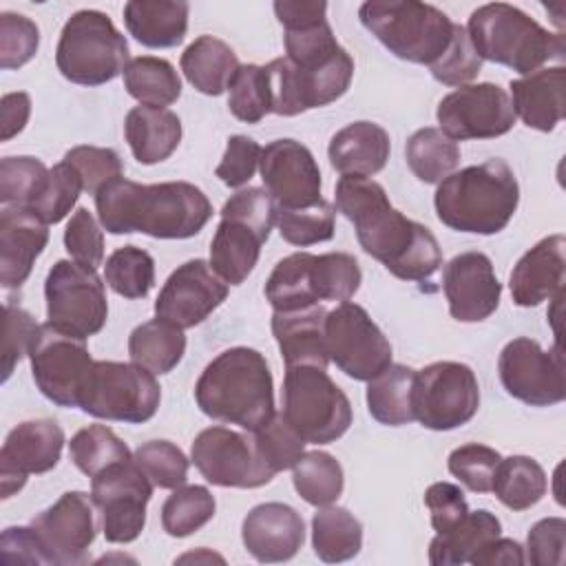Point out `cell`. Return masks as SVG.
Returning a JSON list of instances; mask_svg holds the SVG:
<instances>
[{
    "mask_svg": "<svg viewBox=\"0 0 566 566\" xmlns=\"http://www.w3.org/2000/svg\"><path fill=\"white\" fill-rule=\"evenodd\" d=\"M69 455L71 462L88 478L115 462L133 458L126 442L106 424H88L80 429L69 442Z\"/></svg>",
    "mask_w": 566,
    "mask_h": 566,
    "instance_id": "cell-44",
    "label": "cell"
},
{
    "mask_svg": "<svg viewBox=\"0 0 566 566\" xmlns=\"http://www.w3.org/2000/svg\"><path fill=\"white\" fill-rule=\"evenodd\" d=\"M64 431L51 418H35L15 424L0 449L2 500L27 484L29 473H46L60 462Z\"/></svg>",
    "mask_w": 566,
    "mask_h": 566,
    "instance_id": "cell-20",
    "label": "cell"
},
{
    "mask_svg": "<svg viewBox=\"0 0 566 566\" xmlns=\"http://www.w3.org/2000/svg\"><path fill=\"white\" fill-rule=\"evenodd\" d=\"M502 455L478 442L462 444L449 453L447 467L453 478H458L473 493H489L493 486V475Z\"/></svg>",
    "mask_w": 566,
    "mask_h": 566,
    "instance_id": "cell-53",
    "label": "cell"
},
{
    "mask_svg": "<svg viewBox=\"0 0 566 566\" xmlns=\"http://www.w3.org/2000/svg\"><path fill=\"white\" fill-rule=\"evenodd\" d=\"M181 71L186 80L203 95H221L239 69L237 53L214 35H199L181 53Z\"/></svg>",
    "mask_w": 566,
    "mask_h": 566,
    "instance_id": "cell-33",
    "label": "cell"
},
{
    "mask_svg": "<svg viewBox=\"0 0 566 566\" xmlns=\"http://www.w3.org/2000/svg\"><path fill=\"white\" fill-rule=\"evenodd\" d=\"M442 135L453 142L493 139L515 124L511 95L491 82L464 84L444 95L436 111Z\"/></svg>",
    "mask_w": 566,
    "mask_h": 566,
    "instance_id": "cell-17",
    "label": "cell"
},
{
    "mask_svg": "<svg viewBox=\"0 0 566 566\" xmlns=\"http://www.w3.org/2000/svg\"><path fill=\"white\" fill-rule=\"evenodd\" d=\"M292 484L307 504L327 506L343 493V467L327 451H305L292 467Z\"/></svg>",
    "mask_w": 566,
    "mask_h": 566,
    "instance_id": "cell-42",
    "label": "cell"
},
{
    "mask_svg": "<svg viewBox=\"0 0 566 566\" xmlns=\"http://www.w3.org/2000/svg\"><path fill=\"white\" fill-rule=\"evenodd\" d=\"M40 44V29L33 20L20 13H0V66L4 71L24 66Z\"/></svg>",
    "mask_w": 566,
    "mask_h": 566,
    "instance_id": "cell-54",
    "label": "cell"
},
{
    "mask_svg": "<svg viewBox=\"0 0 566 566\" xmlns=\"http://www.w3.org/2000/svg\"><path fill=\"white\" fill-rule=\"evenodd\" d=\"M497 374L506 394L524 405L551 407L566 398V371L559 343L546 352L528 336L513 338L500 352Z\"/></svg>",
    "mask_w": 566,
    "mask_h": 566,
    "instance_id": "cell-16",
    "label": "cell"
},
{
    "mask_svg": "<svg viewBox=\"0 0 566 566\" xmlns=\"http://www.w3.org/2000/svg\"><path fill=\"white\" fill-rule=\"evenodd\" d=\"M29 360L33 380L42 396L60 407H80L95 365L84 338L44 323L29 349Z\"/></svg>",
    "mask_w": 566,
    "mask_h": 566,
    "instance_id": "cell-14",
    "label": "cell"
},
{
    "mask_svg": "<svg viewBox=\"0 0 566 566\" xmlns=\"http://www.w3.org/2000/svg\"><path fill=\"white\" fill-rule=\"evenodd\" d=\"M135 462L159 489H177L188 480V458L170 440H148L137 447Z\"/></svg>",
    "mask_w": 566,
    "mask_h": 566,
    "instance_id": "cell-51",
    "label": "cell"
},
{
    "mask_svg": "<svg viewBox=\"0 0 566 566\" xmlns=\"http://www.w3.org/2000/svg\"><path fill=\"white\" fill-rule=\"evenodd\" d=\"M161 400L155 374L137 363L95 360L80 409L99 420L142 424L150 420Z\"/></svg>",
    "mask_w": 566,
    "mask_h": 566,
    "instance_id": "cell-9",
    "label": "cell"
},
{
    "mask_svg": "<svg viewBox=\"0 0 566 566\" xmlns=\"http://www.w3.org/2000/svg\"><path fill=\"white\" fill-rule=\"evenodd\" d=\"M124 88L130 97L146 106H170L181 95V80L177 69L155 55H139L124 69Z\"/></svg>",
    "mask_w": 566,
    "mask_h": 566,
    "instance_id": "cell-40",
    "label": "cell"
},
{
    "mask_svg": "<svg viewBox=\"0 0 566 566\" xmlns=\"http://www.w3.org/2000/svg\"><path fill=\"white\" fill-rule=\"evenodd\" d=\"M195 400L208 418L256 431L274 416V382L265 356L252 347L223 349L201 371Z\"/></svg>",
    "mask_w": 566,
    "mask_h": 566,
    "instance_id": "cell-3",
    "label": "cell"
},
{
    "mask_svg": "<svg viewBox=\"0 0 566 566\" xmlns=\"http://www.w3.org/2000/svg\"><path fill=\"white\" fill-rule=\"evenodd\" d=\"M31 115V97L24 91L18 93H7L0 99V139L9 142L11 137H15L29 122Z\"/></svg>",
    "mask_w": 566,
    "mask_h": 566,
    "instance_id": "cell-64",
    "label": "cell"
},
{
    "mask_svg": "<svg viewBox=\"0 0 566 566\" xmlns=\"http://www.w3.org/2000/svg\"><path fill=\"white\" fill-rule=\"evenodd\" d=\"M424 506L431 513V526L436 533L451 531L469 513L462 489L451 482H433L424 491Z\"/></svg>",
    "mask_w": 566,
    "mask_h": 566,
    "instance_id": "cell-61",
    "label": "cell"
},
{
    "mask_svg": "<svg viewBox=\"0 0 566 566\" xmlns=\"http://www.w3.org/2000/svg\"><path fill=\"white\" fill-rule=\"evenodd\" d=\"M336 208L321 199L305 208H276V226L281 237L298 248L329 241L334 237Z\"/></svg>",
    "mask_w": 566,
    "mask_h": 566,
    "instance_id": "cell-46",
    "label": "cell"
},
{
    "mask_svg": "<svg viewBox=\"0 0 566 566\" xmlns=\"http://www.w3.org/2000/svg\"><path fill=\"white\" fill-rule=\"evenodd\" d=\"M405 157L407 166L420 181L440 184L455 170L460 161V148L453 139L442 135L440 128L427 126L407 139Z\"/></svg>",
    "mask_w": 566,
    "mask_h": 566,
    "instance_id": "cell-41",
    "label": "cell"
},
{
    "mask_svg": "<svg viewBox=\"0 0 566 566\" xmlns=\"http://www.w3.org/2000/svg\"><path fill=\"white\" fill-rule=\"evenodd\" d=\"M329 360L354 380H371L391 365V345L365 307L338 303L325 316Z\"/></svg>",
    "mask_w": 566,
    "mask_h": 566,
    "instance_id": "cell-15",
    "label": "cell"
},
{
    "mask_svg": "<svg viewBox=\"0 0 566 566\" xmlns=\"http://www.w3.org/2000/svg\"><path fill=\"white\" fill-rule=\"evenodd\" d=\"M566 279V237L551 234L537 241L515 263L509 287L513 303L520 307H535L555 298L564 290Z\"/></svg>",
    "mask_w": 566,
    "mask_h": 566,
    "instance_id": "cell-26",
    "label": "cell"
},
{
    "mask_svg": "<svg viewBox=\"0 0 566 566\" xmlns=\"http://www.w3.org/2000/svg\"><path fill=\"white\" fill-rule=\"evenodd\" d=\"M520 203L515 172L504 159H489L444 177L433 195L438 219L469 234H497L509 226Z\"/></svg>",
    "mask_w": 566,
    "mask_h": 566,
    "instance_id": "cell-4",
    "label": "cell"
},
{
    "mask_svg": "<svg viewBox=\"0 0 566 566\" xmlns=\"http://www.w3.org/2000/svg\"><path fill=\"white\" fill-rule=\"evenodd\" d=\"M270 239V230L237 217L221 212V221L210 241V268L230 285H241L254 270L261 245Z\"/></svg>",
    "mask_w": 566,
    "mask_h": 566,
    "instance_id": "cell-27",
    "label": "cell"
},
{
    "mask_svg": "<svg viewBox=\"0 0 566 566\" xmlns=\"http://www.w3.org/2000/svg\"><path fill=\"white\" fill-rule=\"evenodd\" d=\"M511 104L515 117H520L528 128L551 133L566 113L564 88H566V69L548 66L535 73H528L520 80H511Z\"/></svg>",
    "mask_w": 566,
    "mask_h": 566,
    "instance_id": "cell-28",
    "label": "cell"
},
{
    "mask_svg": "<svg viewBox=\"0 0 566 566\" xmlns=\"http://www.w3.org/2000/svg\"><path fill=\"white\" fill-rule=\"evenodd\" d=\"M95 208L106 232H142L155 239H190L212 217L208 197L188 181L144 186L119 177L95 195Z\"/></svg>",
    "mask_w": 566,
    "mask_h": 566,
    "instance_id": "cell-2",
    "label": "cell"
},
{
    "mask_svg": "<svg viewBox=\"0 0 566 566\" xmlns=\"http://www.w3.org/2000/svg\"><path fill=\"white\" fill-rule=\"evenodd\" d=\"M312 546L321 562H347L363 548V524L343 506H318L312 517Z\"/></svg>",
    "mask_w": 566,
    "mask_h": 566,
    "instance_id": "cell-38",
    "label": "cell"
},
{
    "mask_svg": "<svg viewBox=\"0 0 566 566\" xmlns=\"http://www.w3.org/2000/svg\"><path fill=\"white\" fill-rule=\"evenodd\" d=\"M363 27L396 57L433 66L449 49L455 22L438 7L416 0H371L358 9Z\"/></svg>",
    "mask_w": 566,
    "mask_h": 566,
    "instance_id": "cell-6",
    "label": "cell"
},
{
    "mask_svg": "<svg viewBox=\"0 0 566 566\" xmlns=\"http://www.w3.org/2000/svg\"><path fill=\"white\" fill-rule=\"evenodd\" d=\"M261 146L248 137V135H232L228 139L226 153L217 166V177L228 186V188H241L245 186L256 168H259V159H261Z\"/></svg>",
    "mask_w": 566,
    "mask_h": 566,
    "instance_id": "cell-59",
    "label": "cell"
},
{
    "mask_svg": "<svg viewBox=\"0 0 566 566\" xmlns=\"http://www.w3.org/2000/svg\"><path fill=\"white\" fill-rule=\"evenodd\" d=\"M391 142L387 130L374 122H352L340 128L327 146L329 164L343 177H371L389 159Z\"/></svg>",
    "mask_w": 566,
    "mask_h": 566,
    "instance_id": "cell-29",
    "label": "cell"
},
{
    "mask_svg": "<svg viewBox=\"0 0 566 566\" xmlns=\"http://www.w3.org/2000/svg\"><path fill=\"white\" fill-rule=\"evenodd\" d=\"M64 161H69L77 175L82 177L84 190L88 195H97L106 184L113 179H119L124 172L122 159L113 148H99V146H73L66 150Z\"/></svg>",
    "mask_w": 566,
    "mask_h": 566,
    "instance_id": "cell-55",
    "label": "cell"
},
{
    "mask_svg": "<svg viewBox=\"0 0 566 566\" xmlns=\"http://www.w3.org/2000/svg\"><path fill=\"white\" fill-rule=\"evenodd\" d=\"M325 316L327 312L321 305L272 314V334L279 343L285 367L290 365L327 367L329 354L325 343Z\"/></svg>",
    "mask_w": 566,
    "mask_h": 566,
    "instance_id": "cell-30",
    "label": "cell"
},
{
    "mask_svg": "<svg viewBox=\"0 0 566 566\" xmlns=\"http://www.w3.org/2000/svg\"><path fill=\"white\" fill-rule=\"evenodd\" d=\"M316 285L321 301H349L363 281L358 261L347 252L316 254Z\"/></svg>",
    "mask_w": 566,
    "mask_h": 566,
    "instance_id": "cell-52",
    "label": "cell"
},
{
    "mask_svg": "<svg viewBox=\"0 0 566 566\" xmlns=\"http://www.w3.org/2000/svg\"><path fill=\"white\" fill-rule=\"evenodd\" d=\"M259 172L276 208H305L321 201V170L296 139H274L261 150Z\"/></svg>",
    "mask_w": 566,
    "mask_h": 566,
    "instance_id": "cell-21",
    "label": "cell"
},
{
    "mask_svg": "<svg viewBox=\"0 0 566 566\" xmlns=\"http://www.w3.org/2000/svg\"><path fill=\"white\" fill-rule=\"evenodd\" d=\"M2 559L20 564H51V557L33 526H9L0 537Z\"/></svg>",
    "mask_w": 566,
    "mask_h": 566,
    "instance_id": "cell-62",
    "label": "cell"
},
{
    "mask_svg": "<svg viewBox=\"0 0 566 566\" xmlns=\"http://www.w3.org/2000/svg\"><path fill=\"white\" fill-rule=\"evenodd\" d=\"M480 407V385L473 369L455 360H438L413 380V416L431 431H451L467 424Z\"/></svg>",
    "mask_w": 566,
    "mask_h": 566,
    "instance_id": "cell-12",
    "label": "cell"
},
{
    "mask_svg": "<svg viewBox=\"0 0 566 566\" xmlns=\"http://www.w3.org/2000/svg\"><path fill=\"white\" fill-rule=\"evenodd\" d=\"M314 263L316 254L294 252L274 265L265 283V298L274 312H294L318 305Z\"/></svg>",
    "mask_w": 566,
    "mask_h": 566,
    "instance_id": "cell-34",
    "label": "cell"
},
{
    "mask_svg": "<svg viewBox=\"0 0 566 566\" xmlns=\"http://www.w3.org/2000/svg\"><path fill=\"white\" fill-rule=\"evenodd\" d=\"M467 35L480 60L513 69L520 75L539 71L551 60H564V33H551L522 9L506 2L478 7L469 15Z\"/></svg>",
    "mask_w": 566,
    "mask_h": 566,
    "instance_id": "cell-5",
    "label": "cell"
},
{
    "mask_svg": "<svg viewBox=\"0 0 566 566\" xmlns=\"http://www.w3.org/2000/svg\"><path fill=\"white\" fill-rule=\"evenodd\" d=\"M190 460L210 484L226 489H259L276 475L248 436L226 427L203 429L192 442Z\"/></svg>",
    "mask_w": 566,
    "mask_h": 566,
    "instance_id": "cell-18",
    "label": "cell"
},
{
    "mask_svg": "<svg viewBox=\"0 0 566 566\" xmlns=\"http://www.w3.org/2000/svg\"><path fill=\"white\" fill-rule=\"evenodd\" d=\"M226 296L228 283L203 259H190L166 279L155 301V314L181 329H190L203 323Z\"/></svg>",
    "mask_w": 566,
    "mask_h": 566,
    "instance_id": "cell-19",
    "label": "cell"
},
{
    "mask_svg": "<svg viewBox=\"0 0 566 566\" xmlns=\"http://www.w3.org/2000/svg\"><path fill=\"white\" fill-rule=\"evenodd\" d=\"M429 71L438 82L447 86H464L473 77H478V73L482 71V60L478 57L462 24H455L449 49L433 66H429Z\"/></svg>",
    "mask_w": 566,
    "mask_h": 566,
    "instance_id": "cell-56",
    "label": "cell"
},
{
    "mask_svg": "<svg viewBox=\"0 0 566 566\" xmlns=\"http://www.w3.org/2000/svg\"><path fill=\"white\" fill-rule=\"evenodd\" d=\"M64 248L84 268L97 270L104 261V234L86 208H77L64 230Z\"/></svg>",
    "mask_w": 566,
    "mask_h": 566,
    "instance_id": "cell-57",
    "label": "cell"
},
{
    "mask_svg": "<svg viewBox=\"0 0 566 566\" xmlns=\"http://www.w3.org/2000/svg\"><path fill=\"white\" fill-rule=\"evenodd\" d=\"M265 73L272 113L294 117L340 99L352 84L354 60L340 46L334 55L312 66H296L287 57H276L265 64Z\"/></svg>",
    "mask_w": 566,
    "mask_h": 566,
    "instance_id": "cell-10",
    "label": "cell"
},
{
    "mask_svg": "<svg viewBox=\"0 0 566 566\" xmlns=\"http://www.w3.org/2000/svg\"><path fill=\"white\" fill-rule=\"evenodd\" d=\"M413 380L416 369L394 363L374 376L367 385V409L371 418L387 427L413 422Z\"/></svg>",
    "mask_w": 566,
    "mask_h": 566,
    "instance_id": "cell-36",
    "label": "cell"
},
{
    "mask_svg": "<svg viewBox=\"0 0 566 566\" xmlns=\"http://www.w3.org/2000/svg\"><path fill=\"white\" fill-rule=\"evenodd\" d=\"M188 13L184 0H130L124 4V24L139 44L170 49L184 42Z\"/></svg>",
    "mask_w": 566,
    "mask_h": 566,
    "instance_id": "cell-31",
    "label": "cell"
},
{
    "mask_svg": "<svg viewBox=\"0 0 566 566\" xmlns=\"http://www.w3.org/2000/svg\"><path fill=\"white\" fill-rule=\"evenodd\" d=\"M245 551L261 564L292 559L305 539L301 513L283 502H265L250 509L241 524Z\"/></svg>",
    "mask_w": 566,
    "mask_h": 566,
    "instance_id": "cell-24",
    "label": "cell"
},
{
    "mask_svg": "<svg viewBox=\"0 0 566 566\" xmlns=\"http://www.w3.org/2000/svg\"><path fill=\"white\" fill-rule=\"evenodd\" d=\"M44 298L46 323L71 336L86 340L106 325L108 303L97 270L69 259L55 261L44 281Z\"/></svg>",
    "mask_w": 566,
    "mask_h": 566,
    "instance_id": "cell-11",
    "label": "cell"
},
{
    "mask_svg": "<svg viewBox=\"0 0 566 566\" xmlns=\"http://www.w3.org/2000/svg\"><path fill=\"white\" fill-rule=\"evenodd\" d=\"M336 210L354 223L360 248L402 281H427L442 265L433 232L389 203L385 188L369 177H340Z\"/></svg>",
    "mask_w": 566,
    "mask_h": 566,
    "instance_id": "cell-1",
    "label": "cell"
},
{
    "mask_svg": "<svg viewBox=\"0 0 566 566\" xmlns=\"http://www.w3.org/2000/svg\"><path fill=\"white\" fill-rule=\"evenodd\" d=\"M49 243V226L29 208L2 206L0 212V283L18 290Z\"/></svg>",
    "mask_w": 566,
    "mask_h": 566,
    "instance_id": "cell-25",
    "label": "cell"
},
{
    "mask_svg": "<svg viewBox=\"0 0 566 566\" xmlns=\"http://www.w3.org/2000/svg\"><path fill=\"white\" fill-rule=\"evenodd\" d=\"M473 566H522L526 564V555L520 542L509 539V537H493L486 542L473 557Z\"/></svg>",
    "mask_w": 566,
    "mask_h": 566,
    "instance_id": "cell-63",
    "label": "cell"
},
{
    "mask_svg": "<svg viewBox=\"0 0 566 566\" xmlns=\"http://www.w3.org/2000/svg\"><path fill=\"white\" fill-rule=\"evenodd\" d=\"M281 413L312 444H332L352 424L347 394L318 365L285 367Z\"/></svg>",
    "mask_w": 566,
    "mask_h": 566,
    "instance_id": "cell-8",
    "label": "cell"
},
{
    "mask_svg": "<svg viewBox=\"0 0 566 566\" xmlns=\"http://www.w3.org/2000/svg\"><path fill=\"white\" fill-rule=\"evenodd\" d=\"M128 62V42L106 13L82 9L62 27L55 64L69 82L102 86L124 73Z\"/></svg>",
    "mask_w": 566,
    "mask_h": 566,
    "instance_id": "cell-7",
    "label": "cell"
},
{
    "mask_svg": "<svg viewBox=\"0 0 566 566\" xmlns=\"http://www.w3.org/2000/svg\"><path fill=\"white\" fill-rule=\"evenodd\" d=\"M548 482L542 464L528 455L502 458L491 491L511 511H526L546 495Z\"/></svg>",
    "mask_w": 566,
    "mask_h": 566,
    "instance_id": "cell-39",
    "label": "cell"
},
{
    "mask_svg": "<svg viewBox=\"0 0 566 566\" xmlns=\"http://www.w3.org/2000/svg\"><path fill=\"white\" fill-rule=\"evenodd\" d=\"M82 190V177L69 161L62 159L60 164L49 168V177L29 210L35 212L46 226L60 223L73 210Z\"/></svg>",
    "mask_w": 566,
    "mask_h": 566,
    "instance_id": "cell-49",
    "label": "cell"
},
{
    "mask_svg": "<svg viewBox=\"0 0 566 566\" xmlns=\"http://www.w3.org/2000/svg\"><path fill=\"white\" fill-rule=\"evenodd\" d=\"M214 509V495L206 486H177L161 506V526L170 537H188L212 520Z\"/></svg>",
    "mask_w": 566,
    "mask_h": 566,
    "instance_id": "cell-43",
    "label": "cell"
},
{
    "mask_svg": "<svg viewBox=\"0 0 566 566\" xmlns=\"http://www.w3.org/2000/svg\"><path fill=\"white\" fill-rule=\"evenodd\" d=\"M124 135L139 164H159L177 150L181 142V119L170 108L139 104L128 111Z\"/></svg>",
    "mask_w": 566,
    "mask_h": 566,
    "instance_id": "cell-32",
    "label": "cell"
},
{
    "mask_svg": "<svg viewBox=\"0 0 566 566\" xmlns=\"http://www.w3.org/2000/svg\"><path fill=\"white\" fill-rule=\"evenodd\" d=\"M252 442L261 460L274 473L292 469L298 462V458L305 453V444H307L301 438V433L287 422V418L276 411L268 422H263L256 431H252Z\"/></svg>",
    "mask_w": 566,
    "mask_h": 566,
    "instance_id": "cell-48",
    "label": "cell"
},
{
    "mask_svg": "<svg viewBox=\"0 0 566 566\" xmlns=\"http://www.w3.org/2000/svg\"><path fill=\"white\" fill-rule=\"evenodd\" d=\"M566 548V520L544 517L526 535V562L535 566H562Z\"/></svg>",
    "mask_w": 566,
    "mask_h": 566,
    "instance_id": "cell-60",
    "label": "cell"
},
{
    "mask_svg": "<svg viewBox=\"0 0 566 566\" xmlns=\"http://www.w3.org/2000/svg\"><path fill=\"white\" fill-rule=\"evenodd\" d=\"M500 533L502 524L491 511H469L451 531L436 533L429 544V562L433 566L467 564L486 542H491Z\"/></svg>",
    "mask_w": 566,
    "mask_h": 566,
    "instance_id": "cell-35",
    "label": "cell"
},
{
    "mask_svg": "<svg viewBox=\"0 0 566 566\" xmlns=\"http://www.w3.org/2000/svg\"><path fill=\"white\" fill-rule=\"evenodd\" d=\"M49 168L29 155L2 157L0 159V201L2 206L29 208L40 195Z\"/></svg>",
    "mask_w": 566,
    "mask_h": 566,
    "instance_id": "cell-50",
    "label": "cell"
},
{
    "mask_svg": "<svg viewBox=\"0 0 566 566\" xmlns=\"http://www.w3.org/2000/svg\"><path fill=\"white\" fill-rule=\"evenodd\" d=\"M442 290L449 314L460 323H480L489 318L502 296V283L484 252L455 254L442 270Z\"/></svg>",
    "mask_w": 566,
    "mask_h": 566,
    "instance_id": "cell-23",
    "label": "cell"
},
{
    "mask_svg": "<svg viewBox=\"0 0 566 566\" xmlns=\"http://www.w3.org/2000/svg\"><path fill=\"white\" fill-rule=\"evenodd\" d=\"M40 332V325L33 316L13 305L11 301L4 303V336H2V380L7 382L13 367L20 363L22 356H29V349Z\"/></svg>",
    "mask_w": 566,
    "mask_h": 566,
    "instance_id": "cell-58",
    "label": "cell"
},
{
    "mask_svg": "<svg viewBox=\"0 0 566 566\" xmlns=\"http://www.w3.org/2000/svg\"><path fill=\"white\" fill-rule=\"evenodd\" d=\"M128 354L133 363L150 369L153 374H168L186 354L184 329L164 318L146 321L130 332Z\"/></svg>",
    "mask_w": 566,
    "mask_h": 566,
    "instance_id": "cell-37",
    "label": "cell"
},
{
    "mask_svg": "<svg viewBox=\"0 0 566 566\" xmlns=\"http://www.w3.org/2000/svg\"><path fill=\"white\" fill-rule=\"evenodd\" d=\"M153 482L130 460L115 462L91 478V500L99 511V526L111 544H128L146 526V504L153 497Z\"/></svg>",
    "mask_w": 566,
    "mask_h": 566,
    "instance_id": "cell-13",
    "label": "cell"
},
{
    "mask_svg": "<svg viewBox=\"0 0 566 566\" xmlns=\"http://www.w3.org/2000/svg\"><path fill=\"white\" fill-rule=\"evenodd\" d=\"M93 506L95 504L88 493L66 491L31 520L51 564L75 566L86 562L88 546L95 539Z\"/></svg>",
    "mask_w": 566,
    "mask_h": 566,
    "instance_id": "cell-22",
    "label": "cell"
},
{
    "mask_svg": "<svg viewBox=\"0 0 566 566\" xmlns=\"http://www.w3.org/2000/svg\"><path fill=\"white\" fill-rule=\"evenodd\" d=\"M104 279L108 287L124 298H144L155 285V259L137 248H117L104 265Z\"/></svg>",
    "mask_w": 566,
    "mask_h": 566,
    "instance_id": "cell-45",
    "label": "cell"
},
{
    "mask_svg": "<svg viewBox=\"0 0 566 566\" xmlns=\"http://www.w3.org/2000/svg\"><path fill=\"white\" fill-rule=\"evenodd\" d=\"M228 108L245 124H256L272 113L265 66L239 64L228 84Z\"/></svg>",
    "mask_w": 566,
    "mask_h": 566,
    "instance_id": "cell-47",
    "label": "cell"
}]
</instances>
